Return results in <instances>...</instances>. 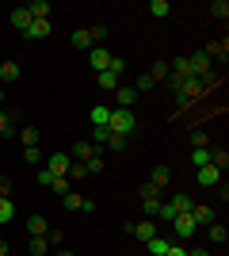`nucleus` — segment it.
Returning <instances> with one entry per match:
<instances>
[{"mask_svg": "<svg viewBox=\"0 0 229 256\" xmlns=\"http://www.w3.org/2000/svg\"><path fill=\"white\" fill-rule=\"evenodd\" d=\"M134 126H138V118H134V111H126V107H111V122L107 130L111 134H119V138H130Z\"/></svg>", "mask_w": 229, "mask_h": 256, "instance_id": "1", "label": "nucleus"}, {"mask_svg": "<svg viewBox=\"0 0 229 256\" xmlns=\"http://www.w3.org/2000/svg\"><path fill=\"white\" fill-rule=\"evenodd\" d=\"M172 88H176V100L187 104V100H195L199 92H203V80H199V76H184V80H172Z\"/></svg>", "mask_w": 229, "mask_h": 256, "instance_id": "2", "label": "nucleus"}, {"mask_svg": "<svg viewBox=\"0 0 229 256\" xmlns=\"http://www.w3.org/2000/svg\"><path fill=\"white\" fill-rule=\"evenodd\" d=\"M195 230H199V226H195V218H191V214H176V218H172V234H176V241H187Z\"/></svg>", "mask_w": 229, "mask_h": 256, "instance_id": "3", "label": "nucleus"}, {"mask_svg": "<svg viewBox=\"0 0 229 256\" xmlns=\"http://www.w3.org/2000/svg\"><path fill=\"white\" fill-rule=\"evenodd\" d=\"M69 164H73V160H69L65 153H54V157H46V164H42V168L50 172V176H65V172H69Z\"/></svg>", "mask_w": 229, "mask_h": 256, "instance_id": "4", "label": "nucleus"}, {"mask_svg": "<svg viewBox=\"0 0 229 256\" xmlns=\"http://www.w3.org/2000/svg\"><path fill=\"white\" fill-rule=\"evenodd\" d=\"M46 34H50V20H31V27L23 31V38H27V42H38Z\"/></svg>", "mask_w": 229, "mask_h": 256, "instance_id": "5", "label": "nucleus"}, {"mask_svg": "<svg viewBox=\"0 0 229 256\" xmlns=\"http://www.w3.org/2000/svg\"><path fill=\"white\" fill-rule=\"evenodd\" d=\"M187 65H191V76H210V58H207L203 50L191 54V58H187Z\"/></svg>", "mask_w": 229, "mask_h": 256, "instance_id": "6", "label": "nucleus"}, {"mask_svg": "<svg viewBox=\"0 0 229 256\" xmlns=\"http://www.w3.org/2000/svg\"><path fill=\"white\" fill-rule=\"evenodd\" d=\"M88 62H92V69H96V73H107V65H111V54L103 50V46H92Z\"/></svg>", "mask_w": 229, "mask_h": 256, "instance_id": "7", "label": "nucleus"}, {"mask_svg": "<svg viewBox=\"0 0 229 256\" xmlns=\"http://www.w3.org/2000/svg\"><path fill=\"white\" fill-rule=\"evenodd\" d=\"M130 234L138 237V241H149V237H157V222H153V218H145V222L130 226Z\"/></svg>", "mask_w": 229, "mask_h": 256, "instance_id": "8", "label": "nucleus"}, {"mask_svg": "<svg viewBox=\"0 0 229 256\" xmlns=\"http://www.w3.org/2000/svg\"><path fill=\"white\" fill-rule=\"evenodd\" d=\"M88 118H92V126H107V122H111V107L107 104H96L92 111H88Z\"/></svg>", "mask_w": 229, "mask_h": 256, "instance_id": "9", "label": "nucleus"}, {"mask_svg": "<svg viewBox=\"0 0 229 256\" xmlns=\"http://www.w3.org/2000/svg\"><path fill=\"white\" fill-rule=\"evenodd\" d=\"M168 245H172V241H168V237H149V241H145V248H149V256H168Z\"/></svg>", "mask_w": 229, "mask_h": 256, "instance_id": "10", "label": "nucleus"}, {"mask_svg": "<svg viewBox=\"0 0 229 256\" xmlns=\"http://www.w3.org/2000/svg\"><path fill=\"white\" fill-rule=\"evenodd\" d=\"M218 180H222V172L214 168V164H203V168H199V184H203V188H214Z\"/></svg>", "mask_w": 229, "mask_h": 256, "instance_id": "11", "label": "nucleus"}, {"mask_svg": "<svg viewBox=\"0 0 229 256\" xmlns=\"http://www.w3.org/2000/svg\"><path fill=\"white\" fill-rule=\"evenodd\" d=\"M168 180H172V168H168V164H157V168H153V176H149L153 188H164Z\"/></svg>", "mask_w": 229, "mask_h": 256, "instance_id": "12", "label": "nucleus"}, {"mask_svg": "<svg viewBox=\"0 0 229 256\" xmlns=\"http://www.w3.org/2000/svg\"><path fill=\"white\" fill-rule=\"evenodd\" d=\"M11 27L27 31V27H31V12H27V8H11Z\"/></svg>", "mask_w": 229, "mask_h": 256, "instance_id": "13", "label": "nucleus"}, {"mask_svg": "<svg viewBox=\"0 0 229 256\" xmlns=\"http://www.w3.org/2000/svg\"><path fill=\"white\" fill-rule=\"evenodd\" d=\"M73 157H76V164H84V160L96 157V146H92V142H80V146L73 150Z\"/></svg>", "mask_w": 229, "mask_h": 256, "instance_id": "14", "label": "nucleus"}, {"mask_svg": "<svg viewBox=\"0 0 229 256\" xmlns=\"http://www.w3.org/2000/svg\"><path fill=\"white\" fill-rule=\"evenodd\" d=\"M134 100H138V92H134V88H115V104H119V107H126V111H130Z\"/></svg>", "mask_w": 229, "mask_h": 256, "instance_id": "15", "label": "nucleus"}, {"mask_svg": "<svg viewBox=\"0 0 229 256\" xmlns=\"http://www.w3.org/2000/svg\"><path fill=\"white\" fill-rule=\"evenodd\" d=\"M191 218H195V226H210L214 222V210L210 206H191Z\"/></svg>", "mask_w": 229, "mask_h": 256, "instance_id": "16", "label": "nucleus"}, {"mask_svg": "<svg viewBox=\"0 0 229 256\" xmlns=\"http://www.w3.org/2000/svg\"><path fill=\"white\" fill-rule=\"evenodd\" d=\"M168 206H172L176 214H191L195 203H191V195H172V203H168Z\"/></svg>", "mask_w": 229, "mask_h": 256, "instance_id": "17", "label": "nucleus"}, {"mask_svg": "<svg viewBox=\"0 0 229 256\" xmlns=\"http://www.w3.org/2000/svg\"><path fill=\"white\" fill-rule=\"evenodd\" d=\"M0 80H4V84L19 80V65H15V62H4V65H0Z\"/></svg>", "mask_w": 229, "mask_h": 256, "instance_id": "18", "label": "nucleus"}, {"mask_svg": "<svg viewBox=\"0 0 229 256\" xmlns=\"http://www.w3.org/2000/svg\"><path fill=\"white\" fill-rule=\"evenodd\" d=\"M27 230H31V237H46V230H50V222H46V218H38V214H34L31 222H27Z\"/></svg>", "mask_w": 229, "mask_h": 256, "instance_id": "19", "label": "nucleus"}, {"mask_svg": "<svg viewBox=\"0 0 229 256\" xmlns=\"http://www.w3.org/2000/svg\"><path fill=\"white\" fill-rule=\"evenodd\" d=\"M27 12H31V20H46V16H50V4H46V0H34V4H27Z\"/></svg>", "mask_w": 229, "mask_h": 256, "instance_id": "20", "label": "nucleus"}, {"mask_svg": "<svg viewBox=\"0 0 229 256\" xmlns=\"http://www.w3.org/2000/svg\"><path fill=\"white\" fill-rule=\"evenodd\" d=\"M168 12H172V4H168V0H149V16H157V20H164Z\"/></svg>", "mask_w": 229, "mask_h": 256, "instance_id": "21", "label": "nucleus"}, {"mask_svg": "<svg viewBox=\"0 0 229 256\" xmlns=\"http://www.w3.org/2000/svg\"><path fill=\"white\" fill-rule=\"evenodd\" d=\"M61 203H65V210H80V206H84V195L65 192V195H61Z\"/></svg>", "mask_w": 229, "mask_h": 256, "instance_id": "22", "label": "nucleus"}, {"mask_svg": "<svg viewBox=\"0 0 229 256\" xmlns=\"http://www.w3.org/2000/svg\"><path fill=\"white\" fill-rule=\"evenodd\" d=\"M31 256H50V241L46 237H31Z\"/></svg>", "mask_w": 229, "mask_h": 256, "instance_id": "23", "label": "nucleus"}, {"mask_svg": "<svg viewBox=\"0 0 229 256\" xmlns=\"http://www.w3.org/2000/svg\"><path fill=\"white\" fill-rule=\"evenodd\" d=\"M226 237H229V230H226V226L210 222V241H214V245H226Z\"/></svg>", "mask_w": 229, "mask_h": 256, "instance_id": "24", "label": "nucleus"}, {"mask_svg": "<svg viewBox=\"0 0 229 256\" xmlns=\"http://www.w3.org/2000/svg\"><path fill=\"white\" fill-rule=\"evenodd\" d=\"M69 42L76 46V50H92V38H88V31H73V38Z\"/></svg>", "mask_w": 229, "mask_h": 256, "instance_id": "25", "label": "nucleus"}, {"mask_svg": "<svg viewBox=\"0 0 229 256\" xmlns=\"http://www.w3.org/2000/svg\"><path fill=\"white\" fill-rule=\"evenodd\" d=\"M191 164H210V146H203V150H191Z\"/></svg>", "mask_w": 229, "mask_h": 256, "instance_id": "26", "label": "nucleus"}, {"mask_svg": "<svg viewBox=\"0 0 229 256\" xmlns=\"http://www.w3.org/2000/svg\"><path fill=\"white\" fill-rule=\"evenodd\" d=\"M11 218H15V206H11V199H0V226L11 222Z\"/></svg>", "mask_w": 229, "mask_h": 256, "instance_id": "27", "label": "nucleus"}, {"mask_svg": "<svg viewBox=\"0 0 229 256\" xmlns=\"http://www.w3.org/2000/svg\"><path fill=\"white\" fill-rule=\"evenodd\" d=\"M226 50H229L226 42H210V46H207L203 54H207V58H222V62H226Z\"/></svg>", "mask_w": 229, "mask_h": 256, "instance_id": "28", "label": "nucleus"}, {"mask_svg": "<svg viewBox=\"0 0 229 256\" xmlns=\"http://www.w3.org/2000/svg\"><path fill=\"white\" fill-rule=\"evenodd\" d=\"M99 88L115 92V88H119V76H115V73H99Z\"/></svg>", "mask_w": 229, "mask_h": 256, "instance_id": "29", "label": "nucleus"}, {"mask_svg": "<svg viewBox=\"0 0 229 256\" xmlns=\"http://www.w3.org/2000/svg\"><path fill=\"white\" fill-rule=\"evenodd\" d=\"M111 142V130L107 126H96V134H92V146H107Z\"/></svg>", "mask_w": 229, "mask_h": 256, "instance_id": "30", "label": "nucleus"}, {"mask_svg": "<svg viewBox=\"0 0 229 256\" xmlns=\"http://www.w3.org/2000/svg\"><path fill=\"white\" fill-rule=\"evenodd\" d=\"M88 38H92V42H103V38H107V27H103V23L88 27Z\"/></svg>", "mask_w": 229, "mask_h": 256, "instance_id": "31", "label": "nucleus"}, {"mask_svg": "<svg viewBox=\"0 0 229 256\" xmlns=\"http://www.w3.org/2000/svg\"><path fill=\"white\" fill-rule=\"evenodd\" d=\"M19 138H23V150H27V146H34V142H38V130L27 126V130H19Z\"/></svg>", "mask_w": 229, "mask_h": 256, "instance_id": "32", "label": "nucleus"}, {"mask_svg": "<svg viewBox=\"0 0 229 256\" xmlns=\"http://www.w3.org/2000/svg\"><path fill=\"white\" fill-rule=\"evenodd\" d=\"M23 160H27V164H42V157H38V146H27V150H23Z\"/></svg>", "mask_w": 229, "mask_h": 256, "instance_id": "33", "label": "nucleus"}, {"mask_svg": "<svg viewBox=\"0 0 229 256\" xmlns=\"http://www.w3.org/2000/svg\"><path fill=\"white\" fill-rule=\"evenodd\" d=\"M210 12H214L218 20H226V16H229V4H226V0H214V4H210Z\"/></svg>", "mask_w": 229, "mask_h": 256, "instance_id": "34", "label": "nucleus"}, {"mask_svg": "<svg viewBox=\"0 0 229 256\" xmlns=\"http://www.w3.org/2000/svg\"><path fill=\"white\" fill-rule=\"evenodd\" d=\"M107 73H115V76H119V73H126V62H122V58H111Z\"/></svg>", "mask_w": 229, "mask_h": 256, "instance_id": "35", "label": "nucleus"}, {"mask_svg": "<svg viewBox=\"0 0 229 256\" xmlns=\"http://www.w3.org/2000/svg\"><path fill=\"white\" fill-rule=\"evenodd\" d=\"M207 142H210V134H203V130H195V134H191V146H195V150H203Z\"/></svg>", "mask_w": 229, "mask_h": 256, "instance_id": "36", "label": "nucleus"}, {"mask_svg": "<svg viewBox=\"0 0 229 256\" xmlns=\"http://www.w3.org/2000/svg\"><path fill=\"white\" fill-rule=\"evenodd\" d=\"M65 176H69V180H80V176H88V168H84V164H69Z\"/></svg>", "mask_w": 229, "mask_h": 256, "instance_id": "37", "label": "nucleus"}, {"mask_svg": "<svg viewBox=\"0 0 229 256\" xmlns=\"http://www.w3.org/2000/svg\"><path fill=\"white\" fill-rule=\"evenodd\" d=\"M50 188H54V192H61V195H65V192H69V176H54V184H50Z\"/></svg>", "mask_w": 229, "mask_h": 256, "instance_id": "38", "label": "nucleus"}, {"mask_svg": "<svg viewBox=\"0 0 229 256\" xmlns=\"http://www.w3.org/2000/svg\"><path fill=\"white\" fill-rule=\"evenodd\" d=\"M84 168H88V172H103V157H99V153H96V157H92V160H84Z\"/></svg>", "mask_w": 229, "mask_h": 256, "instance_id": "39", "label": "nucleus"}, {"mask_svg": "<svg viewBox=\"0 0 229 256\" xmlns=\"http://www.w3.org/2000/svg\"><path fill=\"white\" fill-rule=\"evenodd\" d=\"M142 206H145V214H149V218H153V214L161 210V199H142Z\"/></svg>", "mask_w": 229, "mask_h": 256, "instance_id": "40", "label": "nucleus"}, {"mask_svg": "<svg viewBox=\"0 0 229 256\" xmlns=\"http://www.w3.org/2000/svg\"><path fill=\"white\" fill-rule=\"evenodd\" d=\"M107 146H111L115 153H122V150H126V138H119V134H111V142H107Z\"/></svg>", "mask_w": 229, "mask_h": 256, "instance_id": "41", "label": "nucleus"}, {"mask_svg": "<svg viewBox=\"0 0 229 256\" xmlns=\"http://www.w3.org/2000/svg\"><path fill=\"white\" fill-rule=\"evenodd\" d=\"M149 76H153V80H161V76H168V65H153V69H149Z\"/></svg>", "mask_w": 229, "mask_h": 256, "instance_id": "42", "label": "nucleus"}, {"mask_svg": "<svg viewBox=\"0 0 229 256\" xmlns=\"http://www.w3.org/2000/svg\"><path fill=\"white\" fill-rule=\"evenodd\" d=\"M0 134H11V111H8V115L0 111Z\"/></svg>", "mask_w": 229, "mask_h": 256, "instance_id": "43", "label": "nucleus"}, {"mask_svg": "<svg viewBox=\"0 0 229 256\" xmlns=\"http://www.w3.org/2000/svg\"><path fill=\"white\" fill-rule=\"evenodd\" d=\"M157 214H161V222H172V218H176V210L168 203H161V210H157Z\"/></svg>", "mask_w": 229, "mask_h": 256, "instance_id": "44", "label": "nucleus"}, {"mask_svg": "<svg viewBox=\"0 0 229 256\" xmlns=\"http://www.w3.org/2000/svg\"><path fill=\"white\" fill-rule=\"evenodd\" d=\"M168 256H187V248H184V241H172V245H168Z\"/></svg>", "mask_w": 229, "mask_h": 256, "instance_id": "45", "label": "nucleus"}, {"mask_svg": "<svg viewBox=\"0 0 229 256\" xmlns=\"http://www.w3.org/2000/svg\"><path fill=\"white\" fill-rule=\"evenodd\" d=\"M157 195H161V188H153V184H145V188H142V199H157Z\"/></svg>", "mask_w": 229, "mask_h": 256, "instance_id": "46", "label": "nucleus"}, {"mask_svg": "<svg viewBox=\"0 0 229 256\" xmlns=\"http://www.w3.org/2000/svg\"><path fill=\"white\" fill-rule=\"evenodd\" d=\"M11 195V184H8V176H0V199H8Z\"/></svg>", "mask_w": 229, "mask_h": 256, "instance_id": "47", "label": "nucleus"}, {"mask_svg": "<svg viewBox=\"0 0 229 256\" xmlns=\"http://www.w3.org/2000/svg\"><path fill=\"white\" fill-rule=\"evenodd\" d=\"M38 184H42V188H50V184H54V176H50L46 168H38Z\"/></svg>", "mask_w": 229, "mask_h": 256, "instance_id": "48", "label": "nucleus"}, {"mask_svg": "<svg viewBox=\"0 0 229 256\" xmlns=\"http://www.w3.org/2000/svg\"><path fill=\"white\" fill-rule=\"evenodd\" d=\"M145 88H153V76H149V73H145L142 80H138V88H134V92H145Z\"/></svg>", "mask_w": 229, "mask_h": 256, "instance_id": "49", "label": "nucleus"}, {"mask_svg": "<svg viewBox=\"0 0 229 256\" xmlns=\"http://www.w3.org/2000/svg\"><path fill=\"white\" fill-rule=\"evenodd\" d=\"M187 256H210V252H207V248H195V252H187Z\"/></svg>", "mask_w": 229, "mask_h": 256, "instance_id": "50", "label": "nucleus"}, {"mask_svg": "<svg viewBox=\"0 0 229 256\" xmlns=\"http://www.w3.org/2000/svg\"><path fill=\"white\" fill-rule=\"evenodd\" d=\"M0 256H8V245H4V241H0Z\"/></svg>", "mask_w": 229, "mask_h": 256, "instance_id": "51", "label": "nucleus"}, {"mask_svg": "<svg viewBox=\"0 0 229 256\" xmlns=\"http://www.w3.org/2000/svg\"><path fill=\"white\" fill-rule=\"evenodd\" d=\"M57 256H73V252H69V248H65V252H57Z\"/></svg>", "mask_w": 229, "mask_h": 256, "instance_id": "52", "label": "nucleus"}, {"mask_svg": "<svg viewBox=\"0 0 229 256\" xmlns=\"http://www.w3.org/2000/svg\"><path fill=\"white\" fill-rule=\"evenodd\" d=\"M0 104H4V88H0Z\"/></svg>", "mask_w": 229, "mask_h": 256, "instance_id": "53", "label": "nucleus"}]
</instances>
